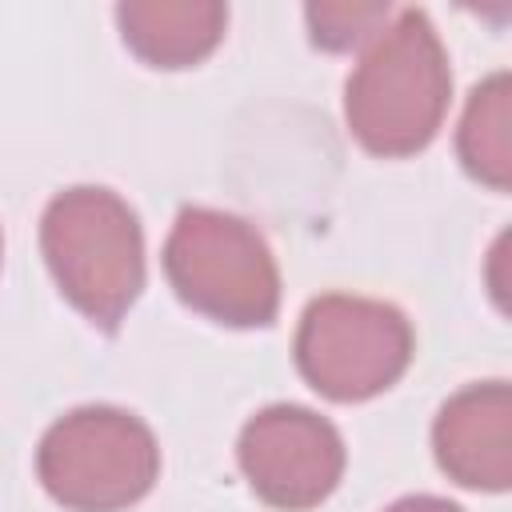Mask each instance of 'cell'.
<instances>
[{
    "mask_svg": "<svg viewBox=\"0 0 512 512\" xmlns=\"http://www.w3.org/2000/svg\"><path fill=\"white\" fill-rule=\"evenodd\" d=\"M452 100L448 52L420 8H400L344 84L348 132L384 160L432 144Z\"/></svg>",
    "mask_w": 512,
    "mask_h": 512,
    "instance_id": "6da1fadb",
    "label": "cell"
},
{
    "mask_svg": "<svg viewBox=\"0 0 512 512\" xmlns=\"http://www.w3.org/2000/svg\"><path fill=\"white\" fill-rule=\"evenodd\" d=\"M40 252L60 296L104 332H116L144 292V232L112 188L56 192L40 216Z\"/></svg>",
    "mask_w": 512,
    "mask_h": 512,
    "instance_id": "7a4b0ae2",
    "label": "cell"
},
{
    "mask_svg": "<svg viewBox=\"0 0 512 512\" xmlns=\"http://www.w3.org/2000/svg\"><path fill=\"white\" fill-rule=\"evenodd\" d=\"M172 292L224 328H268L280 312V268L256 224L220 208H180L164 240Z\"/></svg>",
    "mask_w": 512,
    "mask_h": 512,
    "instance_id": "3957f363",
    "label": "cell"
},
{
    "mask_svg": "<svg viewBox=\"0 0 512 512\" xmlns=\"http://www.w3.org/2000/svg\"><path fill=\"white\" fill-rule=\"evenodd\" d=\"M36 476L68 512H124L152 492L160 444L140 416L112 404H84L40 436Z\"/></svg>",
    "mask_w": 512,
    "mask_h": 512,
    "instance_id": "277c9868",
    "label": "cell"
},
{
    "mask_svg": "<svg viewBox=\"0 0 512 512\" xmlns=\"http://www.w3.org/2000/svg\"><path fill=\"white\" fill-rule=\"evenodd\" d=\"M412 324L388 300L328 292L316 296L296 328V368L320 396L360 404L392 388L412 364Z\"/></svg>",
    "mask_w": 512,
    "mask_h": 512,
    "instance_id": "5b68a950",
    "label": "cell"
},
{
    "mask_svg": "<svg viewBox=\"0 0 512 512\" xmlns=\"http://www.w3.org/2000/svg\"><path fill=\"white\" fill-rule=\"evenodd\" d=\"M236 460L268 508L308 512L336 492L344 440L332 420L304 404H268L240 428Z\"/></svg>",
    "mask_w": 512,
    "mask_h": 512,
    "instance_id": "8992f818",
    "label": "cell"
},
{
    "mask_svg": "<svg viewBox=\"0 0 512 512\" xmlns=\"http://www.w3.org/2000/svg\"><path fill=\"white\" fill-rule=\"evenodd\" d=\"M436 464L460 488L504 492L512 484V392L504 380L468 384L444 400L432 424Z\"/></svg>",
    "mask_w": 512,
    "mask_h": 512,
    "instance_id": "52a82bcc",
    "label": "cell"
},
{
    "mask_svg": "<svg viewBox=\"0 0 512 512\" xmlns=\"http://www.w3.org/2000/svg\"><path fill=\"white\" fill-rule=\"evenodd\" d=\"M124 44L152 68H192L224 40L228 8L216 0H132L116 4Z\"/></svg>",
    "mask_w": 512,
    "mask_h": 512,
    "instance_id": "ba28073f",
    "label": "cell"
},
{
    "mask_svg": "<svg viewBox=\"0 0 512 512\" xmlns=\"http://www.w3.org/2000/svg\"><path fill=\"white\" fill-rule=\"evenodd\" d=\"M508 124H512L508 72H496L472 88L460 132H456V152H460L464 172L496 192H508L512 184V128Z\"/></svg>",
    "mask_w": 512,
    "mask_h": 512,
    "instance_id": "9c48e42d",
    "label": "cell"
},
{
    "mask_svg": "<svg viewBox=\"0 0 512 512\" xmlns=\"http://www.w3.org/2000/svg\"><path fill=\"white\" fill-rule=\"evenodd\" d=\"M308 28H312V44L328 48V52H348L352 44H364L368 36H376L392 8L388 4H308L304 8Z\"/></svg>",
    "mask_w": 512,
    "mask_h": 512,
    "instance_id": "30bf717a",
    "label": "cell"
},
{
    "mask_svg": "<svg viewBox=\"0 0 512 512\" xmlns=\"http://www.w3.org/2000/svg\"><path fill=\"white\" fill-rule=\"evenodd\" d=\"M384 512H464V508L452 504V500H444V496H428V492H420V496H400V500L388 504Z\"/></svg>",
    "mask_w": 512,
    "mask_h": 512,
    "instance_id": "8fae6325",
    "label": "cell"
},
{
    "mask_svg": "<svg viewBox=\"0 0 512 512\" xmlns=\"http://www.w3.org/2000/svg\"><path fill=\"white\" fill-rule=\"evenodd\" d=\"M0 256H4V236H0Z\"/></svg>",
    "mask_w": 512,
    "mask_h": 512,
    "instance_id": "7c38bea8",
    "label": "cell"
}]
</instances>
